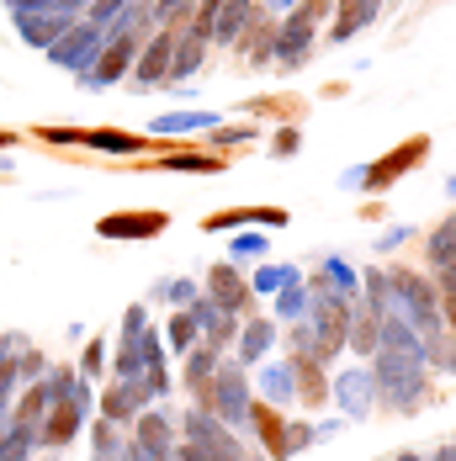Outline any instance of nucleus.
I'll return each instance as SVG.
<instances>
[{
    "label": "nucleus",
    "mask_w": 456,
    "mask_h": 461,
    "mask_svg": "<svg viewBox=\"0 0 456 461\" xmlns=\"http://www.w3.org/2000/svg\"><path fill=\"white\" fill-rule=\"evenodd\" d=\"M388 286H393V319H404L430 345V339H446V319H441V292L424 271H409V266H388L382 271Z\"/></svg>",
    "instance_id": "obj_1"
},
{
    "label": "nucleus",
    "mask_w": 456,
    "mask_h": 461,
    "mask_svg": "<svg viewBox=\"0 0 456 461\" xmlns=\"http://www.w3.org/2000/svg\"><path fill=\"white\" fill-rule=\"evenodd\" d=\"M371 376H377V403L382 409H419L430 398V366H424V356L377 350L371 356Z\"/></svg>",
    "instance_id": "obj_2"
},
{
    "label": "nucleus",
    "mask_w": 456,
    "mask_h": 461,
    "mask_svg": "<svg viewBox=\"0 0 456 461\" xmlns=\"http://www.w3.org/2000/svg\"><path fill=\"white\" fill-rule=\"evenodd\" d=\"M202 403H207V414L228 424V429H244V414H250V403H255V387H250V376L244 366L233 361V366H218L207 376V387H202Z\"/></svg>",
    "instance_id": "obj_3"
},
{
    "label": "nucleus",
    "mask_w": 456,
    "mask_h": 461,
    "mask_svg": "<svg viewBox=\"0 0 456 461\" xmlns=\"http://www.w3.org/2000/svg\"><path fill=\"white\" fill-rule=\"evenodd\" d=\"M419 159H430V139H424V133H414V139H404L398 149H388L382 159H371V165H366V176H361V191H371V196H377V191H388L398 176H409Z\"/></svg>",
    "instance_id": "obj_4"
},
{
    "label": "nucleus",
    "mask_w": 456,
    "mask_h": 461,
    "mask_svg": "<svg viewBox=\"0 0 456 461\" xmlns=\"http://www.w3.org/2000/svg\"><path fill=\"white\" fill-rule=\"evenodd\" d=\"M329 398L340 403L345 424H361V419L377 409V376H371V366H345L329 382Z\"/></svg>",
    "instance_id": "obj_5"
},
{
    "label": "nucleus",
    "mask_w": 456,
    "mask_h": 461,
    "mask_svg": "<svg viewBox=\"0 0 456 461\" xmlns=\"http://www.w3.org/2000/svg\"><path fill=\"white\" fill-rule=\"evenodd\" d=\"M181 424H186V446L218 451V456H228V461H244V446H239V435H233L228 424H218V419L207 414V409H191Z\"/></svg>",
    "instance_id": "obj_6"
},
{
    "label": "nucleus",
    "mask_w": 456,
    "mask_h": 461,
    "mask_svg": "<svg viewBox=\"0 0 456 461\" xmlns=\"http://www.w3.org/2000/svg\"><path fill=\"white\" fill-rule=\"evenodd\" d=\"M170 53H176V32H154L149 43L138 48L133 59V91H154V86H165L170 80Z\"/></svg>",
    "instance_id": "obj_7"
},
{
    "label": "nucleus",
    "mask_w": 456,
    "mask_h": 461,
    "mask_svg": "<svg viewBox=\"0 0 456 461\" xmlns=\"http://www.w3.org/2000/svg\"><path fill=\"white\" fill-rule=\"evenodd\" d=\"M207 303H218L223 313L244 319L250 303H255V297H250V276H244L239 266H228V260L223 266H213V271H207Z\"/></svg>",
    "instance_id": "obj_8"
},
{
    "label": "nucleus",
    "mask_w": 456,
    "mask_h": 461,
    "mask_svg": "<svg viewBox=\"0 0 456 461\" xmlns=\"http://www.w3.org/2000/svg\"><path fill=\"white\" fill-rule=\"evenodd\" d=\"M308 53H314V22H308L303 11L281 16V22H276V64H281V69H303Z\"/></svg>",
    "instance_id": "obj_9"
},
{
    "label": "nucleus",
    "mask_w": 456,
    "mask_h": 461,
    "mask_svg": "<svg viewBox=\"0 0 456 461\" xmlns=\"http://www.w3.org/2000/svg\"><path fill=\"white\" fill-rule=\"evenodd\" d=\"M308 292H314V297H340V303H351V297H361V271H356L351 260H340V255H324L319 271L308 276Z\"/></svg>",
    "instance_id": "obj_10"
},
{
    "label": "nucleus",
    "mask_w": 456,
    "mask_h": 461,
    "mask_svg": "<svg viewBox=\"0 0 456 461\" xmlns=\"http://www.w3.org/2000/svg\"><path fill=\"white\" fill-rule=\"evenodd\" d=\"M287 207H233V212H207V233H233V229H287Z\"/></svg>",
    "instance_id": "obj_11"
},
{
    "label": "nucleus",
    "mask_w": 456,
    "mask_h": 461,
    "mask_svg": "<svg viewBox=\"0 0 456 461\" xmlns=\"http://www.w3.org/2000/svg\"><path fill=\"white\" fill-rule=\"evenodd\" d=\"M276 339H281V323H276V319H266V313H260V319H244V323H239V339H233L239 366H244V371L260 366V361L276 350Z\"/></svg>",
    "instance_id": "obj_12"
},
{
    "label": "nucleus",
    "mask_w": 456,
    "mask_h": 461,
    "mask_svg": "<svg viewBox=\"0 0 456 461\" xmlns=\"http://www.w3.org/2000/svg\"><path fill=\"white\" fill-rule=\"evenodd\" d=\"M244 429H255L260 435V446H266V456L271 461H292V451H287V419H281V409H271V403H250V414H244Z\"/></svg>",
    "instance_id": "obj_13"
},
{
    "label": "nucleus",
    "mask_w": 456,
    "mask_h": 461,
    "mask_svg": "<svg viewBox=\"0 0 456 461\" xmlns=\"http://www.w3.org/2000/svg\"><path fill=\"white\" fill-rule=\"evenodd\" d=\"M186 313L196 319V329H202V345H213V350H228V345L239 339V323H244V319H233V313H223L218 303H207V297H196Z\"/></svg>",
    "instance_id": "obj_14"
},
{
    "label": "nucleus",
    "mask_w": 456,
    "mask_h": 461,
    "mask_svg": "<svg viewBox=\"0 0 456 461\" xmlns=\"http://www.w3.org/2000/svg\"><path fill=\"white\" fill-rule=\"evenodd\" d=\"M133 451L143 461H170V456H176L170 419H165V414H138V424H133Z\"/></svg>",
    "instance_id": "obj_15"
},
{
    "label": "nucleus",
    "mask_w": 456,
    "mask_h": 461,
    "mask_svg": "<svg viewBox=\"0 0 456 461\" xmlns=\"http://www.w3.org/2000/svg\"><path fill=\"white\" fill-rule=\"evenodd\" d=\"M308 297H314V292H308ZM308 323L319 329L324 345L345 350V323H351V303H340V297H314V303H308Z\"/></svg>",
    "instance_id": "obj_16"
},
{
    "label": "nucleus",
    "mask_w": 456,
    "mask_h": 461,
    "mask_svg": "<svg viewBox=\"0 0 456 461\" xmlns=\"http://www.w3.org/2000/svg\"><path fill=\"white\" fill-rule=\"evenodd\" d=\"M170 229V218L165 212H112V218H101V239H154V233Z\"/></svg>",
    "instance_id": "obj_17"
},
{
    "label": "nucleus",
    "mask_w": 456,
    "mask_h": 461,
    "mask_svg": "<svg viewBox=\"0 0 456 461\" xmlns=\"http://www.w3.org/2000/svg\"><path fill=\"white\" fill-rule=\"evenodd\" d=\"M377 11H382V0H334V27H329V38H334V43H351L356 32H366V27L377 22Z\"/></svg>",
    "instance_id": "obj_18"
},
{
    "label": "nucleus",
    "mask_w": 456,
    "mask_h": 461,
    "mask_svg": "<svg viewBox=\"0 0 456 461\" xmlns=\"http://www.w3.org/2000/svg\"><path fill=\"white\" fill-rule=\"evenodd\" d=\"M377 339H382V319L366 308L361 297H351V323H345V345L356 350V356H377Z\"/></svg>",
    "instance_id": "obj_19"
},
{
    "label": "nucleus",
    "mask_w": 456,
    "mask_h": 461,
    "mask_svg": "<svg viewBox=\"0 0 456 461\" xmlns=\"http://www.w3.org/2000/svg\"><path fill=\"white\" fill-rule=\"evenodd\" d=\"M250 16H255V0H223V5H218V16H213V43L233 48L239 38H244Z\"/></svg>",
    "instance_id": "obj_20"
},
{
    "label": "nucleus",
    "mask_w": 456,
    "mask_h": 461,
    "mask_svg": "<svg viewBox=\"0 0 456 461\" xmlns=\"http://www.w3.org/2000/svg\"><path fill=\"white\" fill-rule=\"evenodd\" d=\"M202 59H207V38H196V32H176V53H170V80L165 86H186L196 69H202Z\"/></svg>",
    "instance_id": "obj_21"
},
{
    "label": "nucleus",
    "mask_w": 456,
    "mask_h": 461,
    "mask_svg": "<svg viewBox=\"0 0 456 461\" xmlns=\"http://www.w3.org/2000/svg\"><path fill=\"white\" fill-rule=\"evenodd\" d=\"M292 393L303 398V409H319V403H329V382H324V366H319V361H303V356H292Z\"/></svg>",
    "instance_id": "obj_22"
},
{
    "label": "nucleus",
    "mask_w": 456,
    "mask_h": 461,
    "mask_svg": "<svg viewBox=\"0 0 456 461\" xmlns=\"http://www.w3.org/2000/svg\"><path fill=\"white\" fill-rule=\"evenodd\" d=\"M281 339L292 345V356H303V361H319V366H329V361L340 356L334 345H324V339H319V329H314V323H308V319L287 323V334H281Z\"/></svg>",
    "instance_id": "obj_23"
},
{
    "label": "nucleus",
    "mask_w": 456,
    "mask_h": 461,
    "mask_svg": "<svg viewBox=\"0 0 456 461\" xmlns=\"http://www.w3.org/2000/svg\"><path fill=\"white\" fill-rule=\"evenodd\" d=\"M143 398H149V387H143V382H123V376H117V387L101 398V409H106V419H112V424H128V419H138Z\"/></svg>",
    "instance_id": "obj_24"
},
{
    "label": "nucleus",
    "mask_w": 456,
    "mask_h": 461,
    "mask_svg": "<svg viewBox=\"0 0 456 461\" xmlns=\"http://www.w3.org/2000/svg\"><path fill=\"white\" fill-rule=\"evenodd\" d=\"M424 260H430V271H435V276L456 266V212H451V218H441V223L430 229V239H424Z\"/></svg>",
    "instance_id": "obj_25"
},
{
    "label": "nucleus",
    "mask_w": 456,
    "mask_h": 461,
    "mask_svg": "<svg viewBox=\"0 0 456 461\" xmlns=\"http://www.w3.org/2000/svg\"><path fill=\"white\" fill-rule=\"evenodd\" d=\"M223 117L218 112H165V117H154V133L160 139H181V133H213Z\"/></svg>",
    "instance_id": "obj_26"
},
{
    "label": "nucleus",
    "mask_w": 456,
    "mask_h": 461,
    "mask_svg": "<svg viewBox=\"0 0 456 461\" xmlns=\"http://www.w3.org/2000/svg\"><path fill=\"white\" fill-rule=\"evenodd\" d=\"M297 393H292V361H260V403H292Z\"/></svg>",
    "instance_id": "obj_27"
},
{
    "label": "nucleus",
    "mask_w": 456,
    "mask_h": 461,
    "mask_svg": "<svg viewBox=\"0 0 456 461\" xmlns=\"http://www.w3.org/2000/svg\"><path fill=\"white\" fill-rule=\"evenodd\" d=\"M154 170H170V176H223L228 159L223 154H165Z\"/></svg>",
    "instance_id": "obj_28"
},
{
    "label": "nucleus",
    "mask_w": 456,
    "mask_h": 461,
    "mask_svg": "<svg viewBox=\"0 0 456 461\" xmlns=\"http://www.w3.org/2000/svg\"><path fill=\"white\" fill-rule=\"evenodd\" d=\"M271 255V233L266 229H233L228 239V266H250V260H266Z\"/></svg>",
    "instance_id": "obj_29"
},
{
    "label": "nucleus",
    "mask_w": 456,
    "mask_h": 461,
    "mask_svg": "<svg viewBox=\"0 0 456 461\" xmlns=\"http://www.w3.org/2000/svg\"><path fill=\"white\" fill-rule=\"evenodd\" d=\"M223 366V350H213V345H196V350H186V387H191V393H202V387H207V376H213V371Z\"/></svg>",
    "instance_id": "obj_30"
},
{
    "label": "nucleus",
    "mask_w": 456,
    "mask_h": 461,
    "mask_svg": "<svg viewBox=\"0 0 456 461\" xmlns=\"http://www.w3.org/2000/svg\"><path fill=\"white\" fill-rule=\"evenodd\" d=\"M292 281H303L297 266H271V260H260V271L250 276V297H276V292L292 286Z\"/></svg>",
    "instance_id": "obj_31"
},
{
    "label": "nucleus",
    "mask_w": 456,
    "mask_h": 461,
    "mask_svg": "<svg viewBox=\"0 0 456 461\" xmlns=\"http://www.w3.org/2000/svg\"><path fill=\"white\" fill-rule=\"evenodd\" d=\"M308 281H292V286H281L276 292V323H297V319H308Z\"/></svg>",
    "instance_id": "obj_32"
},
{
    "label": "nucleus",
    "mask_w": 456,
    "mask_h": 461,
    "mask_svg": "<svg viewBox=\"0 0 456 461\" xmlns=\"http://www.w3.org/2000/svg\"><path fill=\"white\" fill-rule=\"evenodd\" d=\"M22 32H27V43H59L64 38V16H38V11H22Z\"/></svg>",
    "instance_id": "obj_33"
},
{
    "label": "nucleus",
    "mask_w": 456,
    "mask_h": 461,
    "mask_svg": "<svg viewBox=\"0 0 456 461\" xmlns=\"http://www.w3.org/2000/svg\"><path fill=\"white\" fill-rule=\"evenodd\" d=\"M165 345H170L176 356H186V350H196V345H202V329H196V319H191L186 308L165 323Z\"/></svg>",
    "instance_id": "obj_34"
},
{
    "label": "nucleus",
    "mask_w": 456,
    "mask_h": 461,
    "mask_svg": "<svg viewBox=\"0 0 456 461\" xmlns=\"http://www.w3.org/2000/svg\"><path fill=\"white\" fill-rule=\"evenodd\" d=\"M191 16H196V0H154V22L165 32H186Z\"/></svg>",
    "instance_id": "obj_35"
},
{
    "label": "nucleus",
    "mask_w": 456,
    "mask_h": 461,
    "mask_svg": "<svg viewBox=\"0 0 456 461\" xmlns=\"http://www.w3.org/2000/svg\"><path fill=\"white\" fill-rule=\"evenodd\" d=\"M260 139V122H233V128H213V154H223V149H239V143H255Z\"/></svg>",
    "instance_id": "obj_36"
},
{
    "label": "nucleus",
    "mask_w": 456,
    "mask_h": 461,
    "mask_svg": "<svg viewBox=\"0 0 456 461\" xmlns=\"http://www.w3.org/2000/svg\"><path fill=\"white\" fill-rule=\"evenodd\" d=\"M75 429H80V409H75V403H64V409H53V424L43 429V440H48V446H64Z\"/></svg>",
    "instance_id": "obj_37"
},
{
    "label": "nucleus",
    "mask_w": 456,
    "mask_h": 461,
    "mask_svg": "<svg viewBox=\"0 0 456 461\" xmlns=\"http://www.w3.org/2000/svg\"><path fill=\"white\" fill-rule=\"evenodd\" d=\"M86 143L101 149V154H138V149H143L138 133H86Z\"/></svg>",
    "instance_id": "obj_38"
},
{
    "label": "nucleus",
    "mask_w": 456,
    "mask_h": 461,
    "mask_svg": "<svg viewBox=\"0 0 456 461\" xmlns=\"http://www.w3.org/2000/svg\"><path fill=\"white\" fill-rule=\"evenodd\" d=\"M435 292H441V319H446V329L456 334V266L435 276Z\"/></svg>",
    "instance_id": "obj_39"
},
{
    "label": "nucleus",
    "mask_w": 456,
    "mask_h": 461,
    "mask_svg": "<svg viewBox=\"0 0 456 461\" xmlns=\"http://www.w3.org/2000/svg\"><path fill=\"white\" fill-rule=\"evenodd\" d=\"M160 297H165V303H176V308H191V303H196V281H186V276L160 281Z\"/></svg>",
    "instance_id": "obj_40"
},
{
    "label": "nucleus",
    "mask_w": 456,
    "mask_h": 461,
    "mask_svg": "<svg viewBox=\"0 0 456 461\" xmlns=\"http://www.w3.org/2000/svg\"><path fill=\"white\" fill-rule=\"evenodd\" d=\"M314 440H319V429H314V424H303V419H287V451H292V456H297V451H308Z\"/></svg>",
    "instance_id": "obj_41"
},
{
    "label": "nucleus",
    "mask_w": 456,
    "mask_h": 461,
    "mask_svg": "<svg viewBox=\"0 0 456 461\" xmlns=\"http://www.w3.org/2000/svg\"><path fill=\"white\" fill-rule=\"evenodd\" d=\"M128 5H133V0H96V5H91V27H101V32H106V27L128 11Z\"/></svg>",
    "instance_id": "obj_42"
},
{
    "label": "nucleus",
    "mask_w": 456,
    "mask_h": 461,
    "mask_svg": "<svg viewBox=\"0 0 456 461\" xmlns=\"http://www.w3.org/2000/svg\"><path fill=\"white\" fill-rule=\"evenodd\" d=\"M297 149H303V133H297V128L287 122V128H281V133H276V139H271V154H276V159H292Z\"/></svg>",
    "instance_id": "obj_43"
},
{
    "label": "nucleus",
    "mask_w": 456,
    "mask_h": 461,
    "mask_svg": "<svg viewBox=\"0 0 456 461\" xmlns=\"http://www.w3.org/2000/svg\"><path fill=\"white\" fill-rule=\"evenodd\" d=\"M409 239H414V229H388L377 239V249H398V244H409Z\"/></svg>",
    "instance_id": "obj_44"
},
{
    "label": "nucleus",
    "mask_w": 456,
    "mask_h": 461,
    "mask_svg": "<svg viewBox=\"0 0 456 461\" xmlns=\"http://www.w3.org/2000/svg\"><path fill=\"white\" fill-rule=\"evenodd\" d=\"M297 11H303V16H308V22H319L324 11H334V0H303V5H297Z\"/></svg>",
    "instance_id": "obj_45"
},
{
    "label": "nucleus",
    "mask_w": 456,
    "mask_h": 461,
    "mask_svg": "<svg viewBox=\"0 0 456 461\" xmlns=\"http://www.w3.org/2000/svg\"><path fill=\"white\" fill-rule=\"evenodd\" d=\"M80 371H86V376H96V371H101V345H91V350H86V361H80Z\"/></svg>",
    "instance_id": "obj_46"
},
{
    "label": "nucleus",
    "mask_w": 456,
    "mask_h": 461,
    "mask_svg": "<svg viewBox=\"0 0 456 461\" xmlns=\"http://www.w3.org/2000/svg\"><path fill=\"white\" fill-rule=\"evenodd\" d=\"M260 11H281V16H292V11H297V0H260Z\"/></svg>",
    "instance_id": "obj_47"
},
{
    "label": "nucleus",
    "mask_w": 456,
    "mask_h": 461,
    "mask_svg": "<svg viewBox=\"0 0 456 461\" xmlns=\"http://www.w3.org/2000/svg\"><path fill=\"white\" fill-rule=\"evenodd\" d=\"M430 461H456V446H441V451H435Z\"/></svg>",
    "instance_id": "obj_48"
},
{
    "label": "nucleus",
    "mask_w": 456,
    "mask_h": 461,
    "mask_svg": "<svg viewBox=\"0 0 456 461\" xmlns=\"http://www.w3.org/2000/svg\"><path fill=\"white\" fill-rule=\"evenodd\" d=\"M441 366H446V371H456V356H446V361H441Z\"/></svg>",
    "instance_id": "obj_49"
},
{
    "label": "nucleus",
    "mask_w": 456,
    "mask_h": 461,
    "mask_svg": "<svg viewBox=\"0 0 456 461\" xmlns=\"http://www.w3.org/2000/svg\"><path fill=\"white\" fill-rule=\"evenodd\" d=\"M446 191H451V196H456V176H451V181H446Z\"/></svg>",
    "instance_id": "obj_50"
},
{
    "label": "nucleus",
    "mask_w": 456,
    "mask_h": 461,
    "mask_svg": "<svg viewBox=\"0 0 456 461\" xmlns=\"http://www.w3.org/2000/svg\"><path fill=\"white\" fill-rule=\"evenodd\" d=\"M5 143H11V133H0V149H5Z\"/></svg>",
    "instance_id": "obj_51"
},
{
    "label": "nucleus",
    "mask_w": 456,
    "mask_h": 461,
    "mask_svg": "<svg viewBox=\"0 0 456 461\" xmlns=\"http://www.w3.org/2000/svg\"><path fill=\"white\" fill-rule=\"evenodd\" d=\"M128 461H143V456H138V451H128Z\"/></svg>",
    "instance_id": "obj_52"
}]
</instances>
